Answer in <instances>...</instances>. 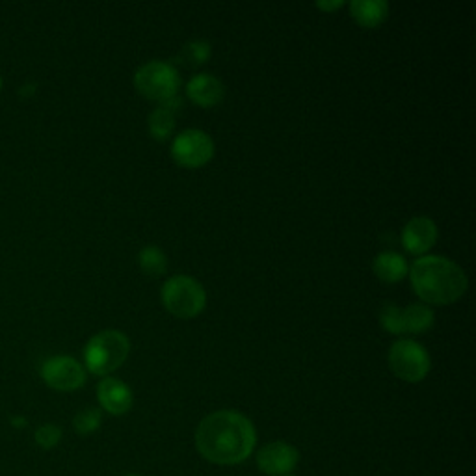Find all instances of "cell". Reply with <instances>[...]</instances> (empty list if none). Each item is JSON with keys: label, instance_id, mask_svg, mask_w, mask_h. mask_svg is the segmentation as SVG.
I'll list each match as a JSON object with an SVG mask.
<instances>
[{"label": "cell", "instance_id": "obj_25", "mask_svg": "<svg viewBox=\"0 0 476 476\" xmlns=\"http://www.w3.org/2000/svg\"><path fill=\"white\" fill-rule=\"evenodd\" d=\"M127 476H140V474H127Z\"/></svg>", "mask_w": 476, "mask_h": 476}, {"label": "cell", "instance_id": "obj_8", "mask_svg": "<svg viewBox=\"0 0 476 476\" xmlns=\"http://www.w3.org/2000/svg\"><path fill=\"white\" fill-rule=\"evenodd\" d=\"M41 378L55 391L71 393L86 383V370L71 356H55L43 363Z\"/></svg>", "mask_w": 476, "mask_h": 476}, {"label": "cell", "instance_id": "obj_19", "mask_svg": "<svg viewBox=\"0 0 476 476\" xmlns=\"http://www.w3.org/2000/svg\"><path fill=\"white\" fill-rule=\"evenodd\" d=\"M103 413L97 408H86L78 411L73 419V428L78 436H92L94 431L101 428Z\"/></svg>", "mask_w": 476, "mask_h": 476}, {"label": "cell", "instance_id": "obj_17", "mask_svg": "<svg viewBox=\"0 0 476 476\" xmlns=\"http://www.w3.org/2000/svg\"><path fill=\"white\" fill-rule=\"evenodd\" d=\"M138 265L140 270L149 278H158L167 270V258L164 251L157 246H146L138 253Z\"/></svg>", "mask_w": 476, "mask_h": 476}, {"label": "cell", "instance_id": "obj_21", "mask_svg": "<svg viewBox=\"0 0 476 476\" xmlns=\"http://www.w3.org/2000/svg\"><path fill=\"white\" fill-rule=\"evenodd\" d=\"M62 436H64V431L58 424H41L35 431H34V440L35 443L43 449V451H51L55 449L60 441H62Z\"/></svg>", "mask_w": 476, "mask_h": 476}, {"label": "cell", "instance_id": "obj_16", "mask_svg": "<svg viewBox=\"0 0 476 476\" xmlns=\"http://www.w3.org/2000/svg\"><path fill=\"white\" fill-rule=\"evenodd\" d=\"M402 313H404L406 333H413V335L426 333L431 326H434L436 320L434 311L424 304H411L406 309H402Z\"/></svg>", "mask_w": 476, "mask_h": 476}, {"label": "cell", "instance_id": "obj_2", "mask_svg": "<svg viewBox=\"0 0 476 476\" xmlns=\"http://www.w3.org/2000/svg\"><path fill=\"white\" fill-rule=\"evenodd\" d=\"M415 294L431 306H449L458 301L467 290V276L451 258L426 255L417 258L410 268Z\"/></svg>", "mask_w": 476, "mask_h": 476}, {"label": "cell", "instance_id": "obj_7", "mask_svg": "<svg viewBox=\"0 0 476 476\" xmlns=\"http://www.w3.org/2000/svg\"><path fill=\"white\" fill-rule=\"evenodd\" d=\"M171 157L181 167H203L214 157V142L199 128H188V131H183L173 140Z\"/></svg>", "mask_w": 476, "mask_h": 476}, {"label": "cell", "instance_id": "obj_20", "mask_svg": "<svg viewBox=\"0 0 476 476\" xmlns=\"http://www.w3.org/2000/svg\"><path fill=\"white\" fill-rule=\"evenodd\" d=\"M380 322H381V328L387 331V333H393V335H402L406 333V328H404V313L399 306L395 304H387L383 306L381 313H380Z\"/></svg>", "mask_w": 476, "mask_h": 476}, {"label": "cell", "instance_id": "obj_14", "mask_svg": "<svg viewBox=\"0 0 476 476\" xmlns=\"http://www.w3.org/2000/svg\"><path fill=\"white\" fill-rule=\"evenodd\" d=\"M372 270L376 274V278L383 283H399L400 279L406 278V274L410 272L406 258L395 251H383L380 253L374 263H372Z\"/></svg>", "mask_w": 476, "mask_h": 476}, {"label": "cell", "instance_id": "obj_13", "mask_svg": "<svg viewBox=\"0 0 476 476\" xmlns=\"http://www.w3.org/2000/svg\"><path fill=\"white\" fill-rule=\"evenodd\" d=\"M181 106H183V99L177 96L169 101L160 103V106L151 112L147 121L151 138H155L157 142H166L171 137L173 128H176V112Z\"/></svg>", "mask_w": 476, "mask_h": 476}, {"label": "cell", "instance_id": "obj_1", "mask_svg": "<svg viewBox=\"0 0 476 476\" xmlns=\"http://www.w3.org/2000/svg\"><path fill=\"white\" fill-rule=\"evenodd\" d=\"M257 445L253 422L233 410L207 415L196 430L199 454L216 465H237L246 461Z\"/></svg>", "mask_w": 476, "mask_h": 476}, {"label": "cell", "instance_id": "obj_4", "mask_svg": "<svg viewBox=\"0 0 476 476\" xmlns=\"http://www.w3.org/2000/svg\"><path fill=\"white\" fill-rule=\"evenodd\" d=\"M162 304L177 319H196L207 306V292L203 285L190 276H173L160 290Z\"/></svg>", "mask_w": 476, "mask_h": 476}, {"label": "cell", "instance_id": "obj_12", "mask_svg": "<svg viewBox=\"0 0 476 476\" xmlns=\"http://www.w3.org/2000/svg\"><path fill=\"white\" fill-rule=\"evenodd\" d=\"M187 96L201 108H214L226 96V86L220 78L208 73H199L187 84Z\"/></svg>", "mask_w": 476, "mask_h": 476}, {"label": "cell", "instance_id": "obj_11", "mask_svg": "<svg viewBox=\"0 0 476 476\" xmlns=\"http://www.w3.org/2000/svg\"><path fill=\"white\" fill-rule=\"evenodd\" d=\"M97 399L101 408L110 415H125L131 411L135 397L128 385L117 378L106 376L97 385Z\"/></svg>", "mask_w": 476, "mask_h": 476}, {"label": "cell", "instance_id": "obj_18", "mask_svg": "<svg viewBox=\"0 0 476 476\" xmlns=\"http://www.w3.org/2000/svg\"><path fill=\"white\" fill-rule=\"evenodd\" d=\"M210 53H212V49H210L208 41L196 39V41L185 43V47L181 49L177 58L187 67H197V66H203L210 58Z\"/></svg>", "mask_w": 476, "mask_h": 476}, {"label": "cell", "instance_id": "obj_22", "mask_svg": "<svg viewBox=\"0 0 476 476\" xmlns=\"http://www.w3.org/2000/svg\"><path fill=\"white\" fill-rule=\"evenodd\" d=\"M344 6V3H340V0H339V3H317V8H320V10H324V12H335V10H339V8H342Z\"/></svg>", "mask_w": 476, "mask_h": 476}, {"label": "cell", "instance_id": "obj_10", "mask_svg": "<svg viewBox=\"0 0 476 476\" xmlns=\"http://www.w3.org/2000/svg\"><path fill=\"white\" fill-rule=\"evenodd\" d=\"M438 235L440 231L434 220L426 218V216H417L402 229V246L408 253L422 255L436 246Z\"/></svg>", "mask_w": 476, "mask_h": 476}, {"label": "cell", "instance_id": "obj_23", "mask_svg": "<svg viewBox=\"0 0 476 476\" xmlns=\"http://www.w3.org/2000/svg\"><path fill=\"white\" fill-rule=\"evenodd\" d=\"M12 424H14L15 428H26V426H28V422H26L25 417H14V419H12Z\"/></svg>", "mask_w": 476, "mask_h": 476}, {"label": "cell", "instance_id": "obj_5", "mask_svg": "<svg viewBox=\"0 0 476 476\" xmlns=\"http://www.w3.org/2000/svg\"><path fill=\"white\" fill-rule=\"evenodd\" d=\"M135 86L138 94H142L146 99L164 103L177 97L181 88V76L176 66L155 60L137 71Z\"/></svg>", "mask_w": 476, "mask_h": 476}, {"label": "cell", "instance_id": "obj_24", "mask_svg": "<svg viewBox=\"0 0 476 476\" xmlns=\"http://www.w3.org/2000/svg\"><path fill=\"white\" fill-rule=\"evenodd\" d=\"M3 86H5V80H3V76H0V90H3Z\"/></svg>", "mask_w": 476, "mask_h": 476}, {"label": "cell", "instance_id": "obj_9", "mask_svg": "<svg viewBox=\"0 0 476 476\" xmlns=\"http://www.w3.org/2000/svg\"><path fill=\"white\" fill-rule=\"evenodd\" d=\"M299 461V452L285 441H274L257 454V467L268 476H285L294 471Z\"/></svg>", "mask_w": 476, "mask_h": 476}, {"label": "cell", "instance_id": "obj_3", "mask_svg": "<svg viewBox=\"0 0 476 476\" xmlns=\"http://www.w3.org/2000/svg\"><path fill=\"white\" fill-rule=\"evenodd\" d=\"M128 352H131V342L125 333L105 329L86 342L84 363L92 374L108 376L125 363Z\"/></svg>", "mask_w": 476, "mask_h": 476}, {"label": "cell", "instance_id": "obj_26", "mask_svg": "<svg viewBox=\"0 0 476 476\" xmlns=\"http://www.w3.org/2000/svg\"><path fill=\"white\" fill-rule=\"evenodd\" d=\"M285 476H294V472H290V474H285Z\"/></svg>", "mask_w": 476, "mask_h": 476}, {"label": "cell", "instance_id": "obj_6", "mask_svg": "<svg viewBox=\"0 0 476 476\" xmlns=\"http://www.w3.org/2000/svg\"><path fill=\"white\" fill-rule=\"evenodd\" d=\"M389 367L393 374L408 383L422 381L431 367L424 346L411 339H400L389 349Z\"/></svg>", "mask_w": 476, "mask_h": 476}, {"label": "cell", "instance_id": "obj_15", "mask_svg": "<svg viewBox=\"0 0 476 476\" xmlns=\"http://www.w3.org/2000/svg\"><path fill=\"white\" fill-rule=\"evenodd\" d=\"M352 19L363 28L380 26L389 15V5L385 0H354L350 5Z\"/></svg>", "mask_w": 476, "mask_h": 476}]
</instances>
